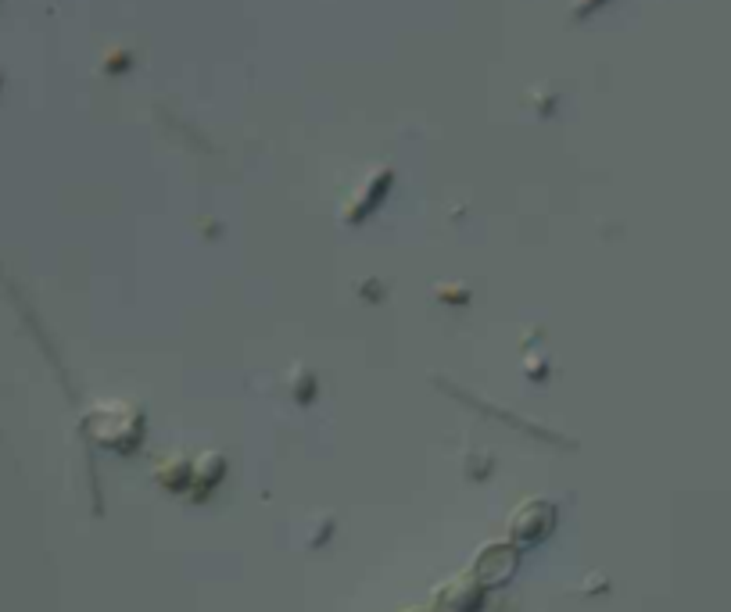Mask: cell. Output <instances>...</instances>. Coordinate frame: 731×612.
<instances>
[{"label":"cell","mask_w":731,"mask_h":612,"mask_svg":"<svg viewBox=\"0 0 731 612\" xmlns=\"http://www.w3.org/2000/svg\"><path fill=\"white\" fill-rule=\"evenodd\" d=\"M549 530H552V509L545 502L524 505V509H520V516H516V523H513L516 541H524V544L542 541Z\"/></svg>","instance_id":"cell-1"},{"label":"cell","mask_w":731,"mask_h":612,"mask_svg":"<svg viewBox=\"0 0 731 612\" xmlns=\"http://www.w3.org/2000/svg\"><path fill=\"white\" fill-rule=\"evenodd\" d=\"M513 562L516 555L509 552L506 544H495V548H488V552L477 559V584H502V580L513 573Z\"/></svg>","instance_id":"cell-2"},{"label":"cell","mask_w":731,"mask_h":612,"mask_svg":"<svg viewBox=\"0 0 731 612\" xmlns=\"http://www.w3.org/2000/svg\"><path fill=\"white\" fill-rule=\"evenodd\" d=\"M473 602H477V591L473 587H448L445 595H441V605L438 609L441 612H470L473 609Z\"/></svg>","instance_id":"cell-3"}]
</instances>
